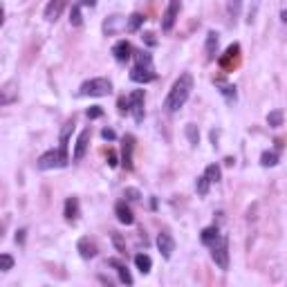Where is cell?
Listing matches in <instances>:
<instances>
[{
    "label": "cell",
    "mask_w": 287,
    "mask_h": 287,
    "mask_svg": "<svg viewBox=\"0 0 287 287\" xmlns=\"http://www.w3.org/2000/svg\"><path fill=\"white\" fill-rule=\"evenodd\" d=\"M191 92H193V76H191L189 72H184V74H180V79H175V83L171 85L169 97H166V101H164L166 112H178V110L189 101Z\"/></svg>",
    "instance_id": "1"
},
{
    "label": "cell",
    "mask_w": 287,
    "mask_h": 287,
    "mask_svg": "<svg viewBox=\"0 0 287 287\" xmlns=\"http://www.w3.org/2000/svg\"><path fill=\"white\" fill-rule=\"evenodd\" d=\"M135 59H137V63L130 70V81H135V83H151L157 76L155 68H153V56L148 52H137Z\"/></svg>",
    "instance_id": "2"
},
{
    "label": "cell",
    "mask_w": 287,
    "mask_h": 287,
    "mask_svg": "<svg viewBox=\"0 0 287 287\" xmlns=\"http://www.w3.org/2000/svg\"><path fill=\"white\" fill-rule=\"evenodd\" d=\"M68 148H59V151H47L38 157L36 166L41 171H52V169H63L68 166Z\"/></svg>",
    "instance_id": "3"
},
{
    "label": "cell",
    "mask_w": 287,
    "mask_h": 287,
    "mask_svg": "<svg viewBox=\"0 0 287 287\" xmlns=\"http://www.w3.org/2000/svg\"><path fill=\"white\" fill-rule=\"evenodd\" d=\"M112 92V83L108 79H90L79 88L81 97H108Z\"/></svg>",
    "instance_id": "4"
},
{
    "label": "cell",
    "mask_w": 287,
    "mask_h": 287,
    "mask_svg": "<svg viewBox=\"0 0 287 287\" xmlns=\"http://www.w3.org/2000/svg\"><path fill=\"white\" fill-rule=\"evenodd\" d=\"M209 249H211V258L213 262L220 267L222 271L229 269V240L224 236H220L215 242L209 245Z\"/></svg>",
    "instance_id": "5"
},
{
    "label": "cell",
    "mask_w": 287,
    "mask_h": 287,
    "mask_svg": "<svg viewBox=\"0 0 287 287\" xmlns=\"http://www.w3.org/2000/svg\"><path fill=\"white\" fill-rule=\"evenodd\" d=\"M238 59H240V45H238V43H233V45L227 47V52H224L218 61H220V65H222V70L231 72L233 68H236Z\"/></svg>",
    "instance_id": "6"
},
{
    "label": "cell",
    "mask_w": 287,
    "mask_h": 287,
    "mask_svg": "<svg viewBox=\"0 0 287 287\" xmlns=\"http://www.w3.org/2000/svg\"><path fill=\"white\" fill-rule=\"evenodd\" d=\"M180 9H182L180 0H171L169 3V7H166V12H164V18H162V30L164 32L173 30L175 21H178V16H180Z\"/></svg>",
    "instance_id": "7"
},
{
    "label": "cell",
    "mask_w": 287,
    "mask_h": 287,
    "mask_svg": "<svg viewBox=\"0 0 287 287\" xmlns=\"http://www.w3.org/2000/svg\"><path fill=\"white\" fill-rule=\"evenodd\" d=\"M123 30H128V21L123 16H117V14H114V16H110L103 21V34L106 36H114Z\"/></svg>",
    "instance_id": "8"
},
{
    "label": "cell",
    "mask_w": 287,
    "mask_h": 287,
    "mask_svg": "<svg viewBox=\"0 0 287 287\" xmlns=\"http://www.w3.org/2000/svg\"><path fill=\"white\" fill-rule=\"evenodd\" d=\"M128 101H130V112L132 117H135L137 123L144 121V90H135V92L128 97Z\"/></svg>",
    "instance_id": "9"
},
{
    "label": "cell",
    "mask_w": 287,
    "mask_h": 287,
    "mask_svg": "<svg viewBox=\"0 0 287 287\" xmlns=\"http://www.w3.org/2000/svg\"><path fill=\"white\" fill-rule=\"evenodd\" d=\"M65 7H68V0H50V3H47V7H45V21L47 23L59 21Z\"/></svg>",
    "instance_id": "10"
},
{
    "label": "cell",
    "mask_w": 287,
    "mask_h": 287,
    "mask_svg": "<svg viewBox=\"0 0 287 287\" xmlns=\"http://www.w3.org/2000/svg\"><path fill=\"white\" fill-rule=\"evenodd\" d=\"M90 137H92V130H90V128H85V130L79 135V139H76L74 155H72L76 162L83 160V157H85V151H88V146H90Z\"/></svg>",
    "instance_id": "11"
},
{
    "label": "cell",
    "mask_w": 287,
    "mask_h": 287,
    "mask_svg": "<svg viewBox=\"0 0 287 287\" xmlns=\"http://www.w3.org/2000/svg\"><path fill=\"white\" fill-rule=\"evenodd\" d=\"M157 247H160L162 256H164V258H171V256H173V251H175V240H173V236H171L169 231H162L160 236H157Z\"/></svg>",
    "instance_id": "12"
},
{
    "label": "cell",
    "mask_w": 287,
    "mask_h": 287,
    "mask_svg": "<svg viewBox=\"0 0 287 287\" xmlns=\"http://www.w3.org/2000/svg\"><path fill=\"white\" fill-rule=\"evenodd\" d=\"M132 148H135V137L126 135L123 137V146H121V164L126 166L128 171L132 169Z\"/></svg>",
    "instance_id": "13"
},
{
    "label": "cell",
    "mask_w": 287,
    "mask_h": 287,
    "mask_svg": "<svg viewBox=\"0 0 287 287\" xmlns=\"http://www.w3.org/2000/svg\"><path fill=\"white\" fill-rule=\"evenodd\" d=\"M112 54H114V59H117L119 63H126V61H130V56H132V45H130L128 41H119V43H114Z\"/></svg>",
    "instance_id": "14"
},
{
    "label": "cell",
    "mask_w": 287,
    "mask_h": 287,
    "mask_svg": "<svg viewBox=\"0 0 287 287\" xmlns=\"http://www.w3.org/2000/svg\"><path fill=\"white\" fill-rule=\"evenodd\" d=\"M108 265H110V267H114V269H117V274H119V280H121L123 285H132V274H130V271H128V267L123 265L121 260H117V258H110V260H108Z\"/></svg>",
    "instance_id": "15"
},
{
    "label": "cell",
    "mask_w": 287,
    "mask_h": 287,
    "mask_svg": "<svg viewBox=\"0 0 287 287\" xmlns=\"http://www.w3.org/2000/svg\"><path fill=\"white\" fill-rule=\"evenodd\" d=\"M76 249H79L81 258H85V260H90V258L97 256V245H94V240H90V238H81L79 245H76Z\"/></svg>",
    "instance_id": "16"
},
{
    "label": "cell",
    "mask_w": 287,
    "mask_h": 287,
    "mask_svg": "<svg viewBox=\"0 0 287 287\" xmlns=\"http://www.w3.org/2000/svg\"><path fill=\"white\" fill-rule=\"evenodd\" d=\"M114 213H117V220L121 224H132V222H135V215H132L130 207H128L126 202H119L117 207H114Z\"/></svg>",
    "instance_id": "17"
},
{
    "label": "cell",
    "mask_w": 287,
    "mask_h": 287,
    "mask_svg": "<svg viewBox=\"0 0 287 287\" xmlns=\"http://www.w3.org/2000/svg\"><path fill=\"white\" fill-rule=\"evenodd\" d=\"M218 43H220L218 32H209V34H207V45H204V52H207V61H213V59H215V54H218Z\"/></svg>",
    "instance_id": "18"
},
{
    "label": "cell",
    "mask_w": 287,
    "mask_h": 287,
    "mask_svg": "<svg viewBox=\"0 0 287 287\" xmlns=\"http://www.w3.org/2000/svg\"><path fill=\"white\" fill-rule=\"evenodd\" d=\"M63 215H65V220H68V222H76V218H79V200H76V198H68V200H65V211H63Z\"/></svg>",
    "instance_id": "19"
},
{
    "label": "cell",
    "mask_w": 287,
    "mask_h": 287,
    "mask_svg": "<svg viewBox=\"0 0 287 287\" xmlns=\"http://www.w3.org/2000/svg\"><path fill=\"white\" fill-rule=\"evenodd\" d=\"M14 88H16V81H7L3 85V90H0V103L3 106H9L14 101Z\"/></svg>",
    "instance_id": "20"
},
{
    "label": "cell",
    "mask_w": 287,
    "mask_h": 287,
    "mask_svg": "<svg viewBox=\"0 0 287 287\" xmlns=\"http://www.w3.org/2000/svg\"><path fill=\"white\" fill-rule=\"evenodd\" d=\"M135 265H137V269H139L141 274H148L151 267H153V260H151L148 253H137V256H135Z\"/></svg>",
    "instance_id": "21"
},
{
    "label": "cell",
    "mask_w": 287,
    "mask_h": 287,
    "mask_svg": "<svg viewBox=\"0 0 287 287\" xmlns=\"http://www.w3.org/2000/svg\"><path fill=\"white\" fill-rule=\"evenodd\" d=\"M240 9H242V0H229V3H227L229 21L236 23V21H238V16H240Z\"/></svg>",
    "instance_id": "22"
},
{
    "label": "cell",
    "mask_w": 287,
    "mask_h": 287,
    "mask_svg": "<svg viewBox=\"0 0 287 287\" xmlns=\"http://www.w3.org/2000/svg\"><path fill=\"white\" fill-rule=\"evenodd\" d=\"M218 238H220V231H218V227H207V229H204V231H202V242H204V245H211V242H215V240H218Z\"/></svg>",
    "instance_id": "23"
},
{
    "label": "cell",
    "mask_w": 287,
    "mask_h": 287,
    "mask_svg": "<svg viewBox=\"0 0 287 287\" xmlns=\"http://www.w3.org/2000/svg\"><path fill=\"white\" fill-rule=\"evenodd\" d=\"M260 164L265 166V169H269V166H276L278 164V155H276L274 151H265L260 155Z\"/></svg>",
    "instance_id": "24"
},
{
    "label": "cell",
    "mask_w": 287,
    "mask_h": 287,
    "mask_svg": "<svg viewBox=\"0 0 287 287\" xmlns=\"http://www.w3.org/2000/svg\"><path fill=\"white\" fill-rule=\"evenodd\" d=\"M267 123H269L271 128L283 126V110H271V112L267 114Z\"/></svg>",
    "instance_id": "25"
},
{
    "label": "cell",
    "mask_w": 287,
    "mask_h": 287,
    "mask_svg": "<svg viewBox=\"0 0 287 287\" xmlns=\"http://www.w3.org/2000/svg\"><path fill=\"white\" fill-rule=\"evenodd\" d=\"M204 175H207V180L213 184V182H220V178H222V171H220V166H218V164H211V166H207Z\"/></svg>",
    "instance_id": "26"
},
{
    "label": "cell",
    "mask_w": 287,
    "mask_h": 287,
    "mask_svg": "<svg viewBox=\"0 0 287 287\" xmlns=\"http://www.w3.org/2000/svg\"><path fill=\"white\" fill-rule=\"evenodd\" d=\"M186 137H189L191 146H198L200 144V130H198L195 123H189V126H186Z\"/></svg>",
    "instance_id": "27"
},
{
    "label": "cell",
    "mask_w": 287,
    "mask_h": 287,
    "mask_svg": "<svg viewBox=\"0 0 287 287\" xmlns=\"http://www.w3.org/2000/svg\"><path fill=\"white\" fill-rule=\"evenodd\" d=\"M144 21H146V18H144L141 14H132V16L128 18V32H137L144 25Z\"/></svg>",
    "instance_id": "28"
},
{
    "label": "cell",
    "mask_w": 287,
    "mask_h": 287,
    "mask_svg": "<svg viewBox=\"0 0 287 287\" xmlns=\"http://www.w3.org/2000/svg\"><path fill=\"white\" fill-rule=\"evenodd\" d=\"M72 130H74V119H70V121L63 126V132H61V148H68V137H70Z\"/></svg>",
    "instance_id": "29"
},
{
    "label": "cell",
    "mask_w": 287,
    "mask_h": 287,
    "mask_svg": "<svg viewBox=\"0 0 287 287\" xmlns=\"http://www.w3.org/2000/svg\"><path fill=\"white\" fill-rule=\"evenodd\" d=\"M70 23L74 27H79L81 23H83V18H81V3H76L74 7H72V14H70Z\"/></svg>",
    "instance_id": "30"
},
{
    "label": "cell",
    "mask_w": 287,
    "mask_h": 287,
    "mask_svg": "<svg viewBox=\"0 0 287 287\" xmlns=\"http://www.w3.org/2000/svg\"><path fill=\"white\" fill-rule=\"evenodd\" d=\"M209 184H211V182L207 180V175H202V178H198V182H195V189H198L200 195H207L209 193Z\"/></svg>",
    "instance_id": "31"
},
{
    "label": "cell",
    "mask_w": 287,
    "mask_h": 287,
    "mask_svg": "<svg viewBox=\"0 0 287 287\" xmlns=\"http://www.w3.org/2000/svg\"><path fill=\"white\" fill-rule=\"evenodd\" d=\"M12 267H14V258L9 253H3L0 256V271H9Z\"/></svg>",
    "instance_id": "32"
},
{
    "label": "cell",
    "mask_w": 287,
    "mask_h": 287,
    "mask_svg": "<svg viewBox=\"0 0 287 287\" xmlns=\"http://www.w3.org/2000/svg\"><path fill=\"white\" fill-rule=\"evenodd\" d=\"M112 242H114V247H117L119 251H121V253H126V245H123V238L119 236L117 231H112Z\"/></svg>",
    "instance_id": "33"
},
{
    "label": "cell",
    "mask_w": 287,
    "mask_h": 287,
    "mask_svg": "<svg viewBox=\"0 0 287 287\" xmlns=\"http://www.w3.org/2000/svg\"><path fill=\"white\" fill-rule=\"evenodd\" d=\"M88 119H99V117H103V110L101 106H92V108H88Z\"/></svg>",
    "instance_id": "34"
},
{
    "label": "cell",
    "mask_w": 287,
    "mask_h": 287,
    "mask_svg": "<svg viewBox=\"0 0 287 287\" xmlns=\"http://www.w3.org/2000/svg\"><path fill=\"white\" fill-rule=\"evenodd\" d=\"M222 94L229 99V101H236V88H233V85H224V88H222Z\"/></svg>",
    "instance_id": "35"
},
{
    "label": "cell",
    "mask_w": 287,
    "mask_h": 287,
    "mask_svg": "<svg viewBox=\"0 0 287 287\" xmlns=\"http://www.w3.org/2000/svg\"><path fill=\"white\" fill-rule=\"evenodd\" d=\"M119 112H121V114L130 112V101H128L126 97H121V99H119Z\"/></svg>",
    "instance_id": "36"
},
{
    "label": "cell",
    "mask_w": 287,
    "mask_h": 287,
    "mask_svg": "<svg viewBox=\"0 0 287 287\" xmlns=\"http://www.w3.org/2000/svg\"><path fill=\"white\" fill-rule=\"evenodd\" d=\"M141 38L146 41V45H151V47H153V45H157V38H155V34H151V32H146V34H144Z\"/></svg>",
    "instance_id": "37"
},
{
    "label": "cell",
    "mask_w": 287,
    "mask_h": 287,
    "mask_svg": "<svg viewBox=\"0 0 287 287\" xmlns=\"http://www.w3.org/2000/svg\"><path fill=\"white\" fill-rule=\"evenodd\" d=\"M101 137H103V139H108V141H112L117 135H114L112 128H103V130H101Z\"/></svg>",
    "instance_id": "38"
},
{
    "label": "cell",
    "mask_w": 287,
    "mask_h": 287,
    "mask_svg": "<svg viewBox=\"0 0 287 287\" xmlns=\"http://www.w3.org/2000/svg\"><path fill=\"white\" fill-rule=\"evenodd\" d=\"M123 195H126L128 200H139V191H137V189H126V193H123Z\"/></svg>",
    "instance_id": "39"
},
{
    "label": "cell",
    "mask_w": 287,
    "mask_h": 287,
    "mask_svg": "<svg viewBox=\"0 0 287 287\" xmlns=\"http://www.w3.org/2000/svg\"><path fill=\"white\" fill-rule=\"evenodd\" d=\"M25 233H27V229H21V231H16V242H18V245H23V242H25Z\"/></svg>",
    "instance_id": "40"
},
{
    "label": "cell",
    "mask_w": 287,
    "mask_h": 287,
    "mask_svg": "<svg viewBox=\"0 0 287 287\" xmlns=\"http://www.w3.org/2000/svg\"><path fill=\"white\" fill-rule=\"evenodd\" d=\"M108 164H110V166H117V155H114L112 151L108 153Z\"/></svg>",
    "instance_id": "41"
},
{
    "label": "cell",
    "mask_w": 287,
    "mask_h": 287,
    "mask_svg": "<svg viewBox=\"0 0 287 287\" xmlns=\"http://www.w3.org/2000/svg\"><path fill=\"white\" fill-rule=\"evenodd\" d=\"M97 0H81V7H94Z\"/></svg>",
    "instance_id": "42"
},
{
    "label": "cell",
    "mask_w": 287,
    "mask_h": 287,
    "mask_svg": "<svg viewBox=\"0 0 287 287\" xmlns=\"http://www.w3.org/2000/svg\"><path fill=\"white\" fill-rule=\"evenodd\" d=\"M280 21L287 23V9H283V12H280Z\"/></svg>",
    "instance_id": "43"
}]
</instances>
